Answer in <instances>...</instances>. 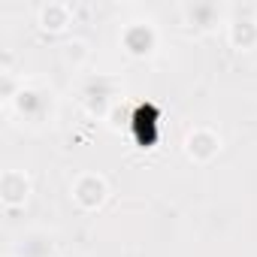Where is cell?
Returning a JSON list of instances; mask_svg holds the SVG:
<instances>
[{"label": "cell", "mask_w": 257, "mask_h": 257, "mask_svg": "<svg viewBox=\"0 0 257 257\" xmlns=\"http://www.w3.org/2000/svg\"><path fill=\"white\" fill-rule=\"evenodd\" d=\"M73 197H76V203L79 206H85V209H97L103 200H106V182L100 179V176H79L76 179V185H73Z\"/></svg>", "instance_id": "cell-1"}, {"label": "cell", "mask_w": 257, "mask_h": 257, "mask_svg": "<svg viewBox=\"0 0 257 257\" xmlns=\"http://www.w3.org/2000/svg\"><path fill=\"white\" fill-rule=\"evenodd\" d=\"M28 194H31L28 176L19 173V170H7L4 173V203L7 206H19V203L28 200Z\"/></svg>", "instance_id": "cell-2"}, {"label": "cell", "mask_w": 257, "mask_h": 257, "mask_svg": "<svg viewBox=\"0 0 257 257\" xmlns=\"http://www.w3.org/2000/svg\"><path fill=\"white\" fill-rule=\"evenodd\" d=\"M218 137L212 134V131H194L191 137H188V155L194 158V161H209L215 152H218Z\"/></svg>", "instance_id": "cell-3"}, {"label": "cell", "mask_w": 257, "mask_h": 257, "mask_svg": "<svg viewBox=\"0 0 257 257\" xmlns=\"http://www.w3.org/2000/svg\"><path fill=\"white\" fill-rule=\"evenodd\" d=\"M40 25L46 28V31H64L67 25H70V7L67 4H49V7H43V13H40Z\"/></svg>", "instance_id": "cell-4"}, {"label": "cell", "mask_w": 257, "mask_h": 257, "mask_svg": "<svg viewBox=\"0 0 257 257\" xmlns=\"http://www.w3.org/2000/svg\"><path fill=\"white\" fill-rule=\"evenodd\" d=\"M67 58H70V61H82V58H88V43H82V40H70V43H67Z\"/></svg>", "instance_id": "cell-5"}]
</instances>
